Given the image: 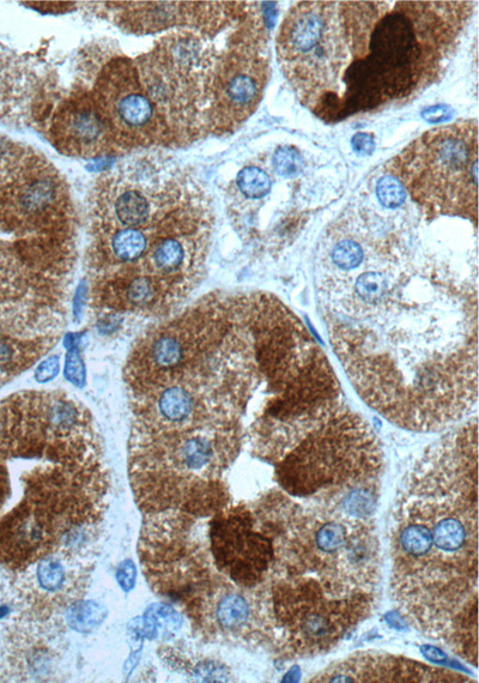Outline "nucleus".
I'll return each instance as SVG.
<instances>
[{
	"label": "nucleus",
	"instance_id": "f257e3e1",
	"mask_svg": "<svg viewBox=\"0 0 479 683\" xmlns=\"http://www.w3.org/2000/svg\"><path fill=\"white\" fill-rule=\"evenodd\" d=\"M315 298L362 401L412 432L457 426L478 398L477 265L405 222L349 216L327 234Z\"/></svg>",
	"mask_w": 479,
	"mask_h": 683
},
{
	"label": "nucleus",
	"instance_id": "f03ea898",
	"mask_svg": "<svg viewBox=\"0 0 479 683\" xmlns=\"http://www.w3.org/2000/svg\"><path fill=\"white\" fill-rule=\"evenodd\" d=\"M470 2H301L276 51L297 99L327 124L410 98L439 80Z\"/></svg>",
	"mask_w": 479,
	"mask_h": 683
},
{
	"label": "nucleus",
	"instance_id": "7ed1b4c3",
	"mask_svg": "<svg viewBox=\"0 0 479 683\" xmlns=\"http://www.w3.org/2000/svg\"><path fill=\"white\" fill-rule=\"evenodd\" d=\"M477 420L424 450L392 513V592L406 619L477 663Z\"/></svg>",
	"mask_w": 479,
	"mask_h": 683
},
{
	"label": "nucleus",
	"instance_id": "20e7f679",
	"mask_svg": "<svg viewBox=\"0 0 479 683\" xmlns=\"http://www.w3.org/2000/svg\"><path fill=\"white\" fill-rule=\"evenodd\" d=\"M0 452L29 467L0 495V565L22 573L52 554L90 558L108 481L87 411L59 394L11 397L0 406Z\"/></svg>",
	"mask_w": 479,
	"mask_h": 683
},
{
	"label": "nucleus",
	"instance_id": "39448f33",
	"mask_svg": "<svg viewBox=\"0 0 479 683\" xmlns=\"http://www.w3.org/2000/svg\"><path fill=\"white\" fill-rule=\"evenodd\" d=\"M478 124L462 120L429 130L387 163L412 201L432 217H462L477 226Z\"/></svg>",
	"mask_w": 479,
	"mask_h": 683
},
{
	"label": "nucleus",
	"instance_id": "423d86ee",
	"mask_svg": "<svg viewBox=\"0 0 479 683\" xmlns=\"http://www.w3.org/2000/svg\"><path fill=\"white\" fill-rule=\"evenodd\" d=\"M69 192L51 163L18 148L0 173V222L14 232H50L68 215Z\"/></svg>",
	"mask_w": 479,
	"mask_h": 683
},
{
	"label": "nucleus",
	"instance_id": "0eeeda50",
	"mask_svg": "<svg viewBox=\"0 0 479 683\" xmlns=\"http://www.w3.org/2000/svg\"><path fill=\"white\" fill-rule=\"evenodd\" d=\"M93 96L117 147H147L163 138L160 120L129 59L105 65Z\"/></svg>",
	"mask_w": 479,
	"mask_h": 683
},
{
	"label": "nucleus",
	"instance_id": "6e6552de",
	"mask_svg": "<svg viewBox=\"0 0 479 683\" xmlns=\"http://www.w3.org/2000/svg\"><path fill=\"white\" fill-rule=\"evenodd\" d=\"M20 574V590L28 603L30 618L47 621L81 601L92 574V564L88 560L52 554Z\"/></svg>",
	"mask_w": 479,
	"mask_h": 683
},
{
	"label": "nucleus",
	"instance_id": "1a4fd4ad",
	"mask_svg": "<svg viewBox=\"0 0 479 683\" xmlns=\"http://www.w3.org/2000/svg\"><path fill=\"white\" fill-rule=\"evenodd\" d=\"M50 135L63 154L92 159L117 148L93 94L78 93L54 112Z\"/></svg>",
	"mask_w": 479,
	"mask_h": 683
},
{
	"label": "nucleus",
	"instance_id": "9d476101",
	"mask_svg": "<svg viewBox=\"0 0 479 683\" xmlns=\"http://www.w3.org/2000/svg\"><path fill=\"white\" fill-rule=\"evenodd\" d=\"M463 676L380 654H357L315 676L317 682H466Z\"/></svg>",
	"mask_w": 479,
	"mask_h": 683
},
{
	"label": "nucleus",
	"instance_id": "9b49d317",
	"mask_svg": "<svg viewBox=\"0 0 479 683\" xmlns=\"http://www.w3.org/2000/svg\"><path fill=\"white\" fill-rule=\"evenodd\" d=\"M24 625L17 624L12 628L8 644V660L10 667L16 670L18 678L23 680H44L50 675L54 652L45 640L41 642L40 620L30 618ZM44 622V621H42Z\"/></svg>",
	"mask_w": 479,
	"mask_h": 683
},
{
	"label": "nucleus",
	"instance_id": "f8f14e48",
	"mask_svg": "<svg viewBox=\"0 0 479 683\" xmlns=\"http://www.w3.org/2000/svg\"><path fill=\"white\" fill-rule=\"evenodd\" d=\"M236 185L246 198L260 199L269 195L272 183L269 174L263 169L246 167L238 174Z\"/></svg>",
	"mask_w": 479,
	"mask_h": 683
},
{
	"label": "nucleus",
	"instance_id": "ddd939ff",
	"mask_svg": "<svg viewBox=\"0 0 479 683\" xmlns=\"http://www.w3.org/2000/svg\"><path fill=\"white\" fill-rule=\"evenodd\" d=\"M377 197L381 207L386 210H396L405 202L406 192L398 179L387 175L378 181Z\"/></svg>",
	"mask_w": 479,
	"mask_h": 683
},
{
	"label": "nucleus",
	"instance_id": "4468645a",
	"mask_svg": "<svg viewBox=\"0 0 479 683\" xmlns=\"http://www.w3.org/2000/svg\"><path fill=\"white\" fill-rule=\"evenodd\" d=\"M275 171L280 177L291 178L301 171L303 161L302 157L295 148L281 147L276 150L274 155Z\"/></svg>",
	"mask_w": 479,
	"mask_h": 683
},
{
	"label": "nucleus",
	"instance_id": "2eb2a0df",
	"mask_svg": "<svg viewBox=\"0 0 479 683\" xmlns=\"http://www.w3.org/2000/svg\"><path fill=\"white\" fill-rule=\"evenodd\" d=\"M453 114L451 106L434 105L423 110L421 116L427 123L438 124L448 122L452 119Z\"/></svg>",
	"mask_w": 479,
	"mask_h": 683
},
{
	"label": "nucleus",
	"instance_id": "dca6fc26",
	"mask_svg": "<svg viewBox=\"0 0 479 683\" xmlns=\"http://www.w3.org/2000/svg\"><path fill=\"white\" fill-rule=\"evenodd\" d=\"M351 145L357 155L369 156L375 151V138L368 132H357L351 139Z\"/></svg>",
	"mask_w": 479,
	"mask_h": 683
},
{
	"label": "nucleus",
	"instance_id": "f3484780",
	"mask_svg": "<svg viewBox=\"0 0 479 683\" xmlns=\"http://www.w3.org/2000/svg\"><path fill=\"white\" fill-rule=\"evenodd\" d=\"M66 377L70 382L78 384L83 382V365L80 354L72 350L66 362Z\"/></svg>",
	"mask_w": 479,
	"mask_h": 683
},
{
	"label": "nucleus",
	"instance_id": "a211bd4d",
	"mask_svg": "<svg viewBox=\"0 0 479 683\" xmlns=\"http://www.w3.org/2000/svg\"><path fill=\"white\" fill-rule=\"evenodd\" d=\"M58 372L59 359L57 358V356H53V358H50L45 362H42V364L38 368V371H36L35 373V378L40 383L50 382L51 379L57 376Z\"/></svg>",
	"mask_w": 479,
	"mask_h": 683
},
{
	"label": "nucleus",
	"instance_id": "6ab92c4d",
	"mask_svg": "<svg viewBox=\"0 0 479 683\" xmlns=\"http://www.w3.org/2000/svg\"><path fill=\"white\" fill-rule=\"evenodd\" d=\"M118 580L121 588H123L125 591L132 589V586L135 584L136 580V568L133 566V564H131V562L127 561L125 564L120 566L118 571Z\"/></svg>",
	"mask_w": 479,
	"mask_h": 683
}]
</instances>
